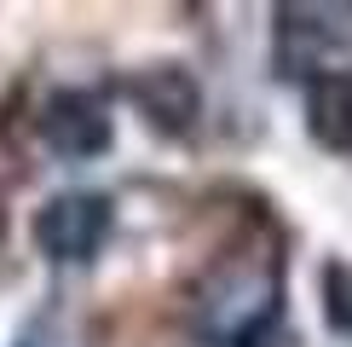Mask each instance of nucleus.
<instances>
[{
	"label": "nucleus",
	"instance_id": "6",
	"mask_svg": "<svg viewBox=\"0 0 352 347\" xmlns=\"http://www.w3.org/2000/svg\"><path fill=\"white\" fill-rule=\"evenodd\" d=\"M306 127L335 156H352V70H329L306 87Z\"/></svg>",
	"mask_w": 352,
	"mask_h": 347
},
{
	"label": "nucleus",
	"instance_id": "1",
	"mask_svg": "<svg viewBox=\"0 0 352 347\" xmlns=\"http://www.w3.org/2000/svg\"><path fill=\"white\" fill-rule=\"evenodd\" d=\"M197 330L214 347H283V266L277 249H231L202 272L190 295Z\"/></svg>",
	"mask_w": 352,
	"mask_h": 347
},
{
	"label": "nucleus",
	"instance_id": "8",
	"mask_svg": "<svg viewBox=\"0 0 352 347\" xmlns=\"http://www.w3.org/2000/svg\"><path fill=\"white\" fill-rule=\"evenodd\" d=\"M18 347H64V330H58V318H52V313L29 318L23 336H18Z\"/></svg>",
	"mask_w": 352,
	"mask_h": 347
},
{
	"label": "nucleus",
	"instance_id": "9",
	"mask_svg": "<svg viewBox=\"0 0 352 347\" xmlns=\"http://www.w3.org/2000/svg\"><path fill=\"white\" fill-rule=\"evenodd\" d=\"M0 231H6V209H0Z\"/></svg>",
	"mask_w": 352,
	"mask_h": 347
},
{
	"label": "nucleus",
	"instance_id": "4",
	"mask_svg": "<svg viewBox=\"0 0 352 347\" xmlns=\"http://www.w3.org/2000/svg\"><path fill=\"white\" fill-rule=\"evenodd\" d=\"M122 87H127V98L144 110V122H151L156 134H190L197 116H202L197 76H190L185 64H168V58H162V64H139Z\"/></svg>",
	"mask_w": 352,
	"mask_h": 347
},
{
	"label": "nucleus",
	"instance_id": "5",
	"mask_svg": "<svg viewBox=\"0 0 352 347\" xmlns=\"http://www.w3.org/2000/svg\"><path fill=\"white\" fill-rule=\"evenodd\" d=\"M329 18H341V12H324V6H277V76H306V70H318L324 47L335 41Z\"/></svg>",
	"mask_w": 352,
	"mask_h": 347
},
{
	"label": "nucleus",
	"instance_id": "3",
	"mask_svg": "<svg viewBox=\"0 0 352 347\" xmlns=\"http://www.w3.org/2000/svg\"><path fill=\"white\" fill-rule=\"evenodd\" d=\"M35 127H41V139H47V151L64 156V162H93V156H104L110 139H116V122H110L104 98L87 93V87H58V93H47Z\"/></svg>",
	"mask_w": 352,
	"mask_h": 347
},
{
	"label": "nucleus",
	"instance_id": "2",
	"mask_svg": "<svg viewBox=\"0 0 352 347\" xmlns=\"http://www.w3.org/2000/svg\"><path fill=\"white\" fill-rule=\"evenodd\" d=\"M116 226V202L104 191H58L35 209V249L58 260V266H81V260H93L104 249Z\"/></svg>",
	"mask_w": 352,
	"mask_h": 347
},
{
	"label": "nucleus",
	"instance_id": "7",
	"mask_svg": "<svg viewBox=\"0 0 352 347\" xmlns=\"http://www.w3.org/2000/svg\"><path fill=\"white\" fill-rule=\"evenodd\" d=\"M318 289H324V324L352 341V260H324Z\"/></svg>",
	"mask_w": 352,
	"mask_h": 347
}]
</instances>
